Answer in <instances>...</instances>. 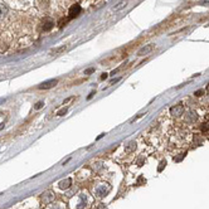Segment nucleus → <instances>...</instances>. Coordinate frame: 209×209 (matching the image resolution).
I'll return each instance as SVG.
<instances>
[{
    "instance_id": "f257e3e1",
    "label": "nucleus",
    "mask_w": 209,
    "mask_h": 209,
    "mask_svg": "<svg viewBox=\"0 0 209 209\" xmlns=\"http://www.w3.org/2000/svg\"><path fill=\"white\" fill-rule=\"evenodd\" d=\"M110 190H111V186L107 183H102V184H98L95 188L93 194L97 198H103L104 195H107V194L110 193Z\"/></svg>"
},
{
    "instance_id": "f03ea898",
    "label": "nucleus",
    "mask_w": 209,
    "mask_h": 209,
    "mask_svg": "<svg viewBox=\"0 0 209 209\" xmlns=\"http://www.w3.org/2000/svg\"><path fill=\"white\" fill-rule=\"evenodd\" d=\"M183 112H184V106L182 103L175 104V106H173L170 108V115L171 116H180V115H183Z\"/></svg>"
},
{
    "instance_id": "7ed1b4c3",
    "label": "nucleus",
    "mask_w": 209,
    "mask_h": 209,
    "mask_svg": "<svg viewBox=\"0 0 209 209\" xmlns=\"http://www.w3.org/2000/svg\"><path fill=\"white\" fill-rule=\"evenodd\" d=\"M81 13V6L78 4H74L71 6V9H69V15H68V19H73L76 17H78Z\"/></svg>"
},
{
    "instance_id": "20e7f679",
    "label": "nucleus",
    "mask_w": 209,
    "mask_h": 209,
    "mask_svg": "<svg viewBox=\"0 0 209 209\" xmlns=\"http://www.w3.org/2000/svg\"><path fill=\"white\" fill-rule=\"evenodd\" d=\"M57 83H58V80H49V81H45L43 83H40V85L38 86V88L39 89H49V88L54 87Z\"/></svg>"
},
{
    "instance_id": "39448f33",
    "label": "nucleus",
    "mask_w": 209,
    "mask_h": 209,
    "mask_svg": "<svg viewBox=\"0 0 209 209\" xmlns=\"http://www.w3.org/2000/svg\"><path fill=\"white\" fill-rule=\"evenodd\" d=\"M152 49H154V45H152V44H146V45H144L141 49L137 52V55L144 57V55H146V54H150L152 52Z\"/></svg>"
},
{
    "instance_id": "423d86ee",
    "label": "nucleus",
    "mask_w": 209,
    "mask_h": 209,
    "mask_svg": "<svg viewBox=\"0 0 209 209\" xmlns=\"http://www.w3.org/2000/svg\"><path fill=\"white\" fill-rule=\"evenodd\" d=\"M53 27H54L53 19H51V18H45V19L43 20V25H42V28H43V30H44V32L51 30Z\"/></svg>"
},
{
    "instance_id": "0eeeda50",
    "label": "nucleus",
    "mask_w": 209,
    "mask_h": 209,
    "mask_svg": "<svg viewBox=\"0 0 209 209\" xmlns=\"http://www.w3.org/2000/svg\"><path fill=\"white\" fill-rule=\"evenodd\" d=\"M53 199H54V194L52 192H45V193L42 194V201H43L44 204L51 203Z\"/></svg>"
},
{
    "instance_id": "6e6552de",
    "label": "nucleus",
    "mask_w": 209,
    "mask_h": 209,
    "mask_svg": "<svg viewBox=\"0 0 209 209\" xmlns=\"http://www.w3.org/2000/svg\"><path fill=\"white\" fill-rule=\"evenodd\" d=\"M71 185H72V179H71V178H67V179L62 180V182L58 183V188H59V189H62V190L68 189V188L71 186Z\"/></svg>"
},
{
    "instance_id": "1a4fd4ad",
    "label": "nucleus",
    "mask_w": 209,
    "mask_h": 209,
    "mask_svg": "<svg viewBox=\"0 0 209 209\" xmlns=\"http://www.w3.org/2000/svg\"><path fill=\"white\" fill-rule=\"evenodd\" d=\"M87 205V194H81L80 195V201L77 207H76V209H83Z\"/></svg>"
},
{
    "instance_id": "9d476101",
    "label": "nucleus",
    "mask_w": 209,
    "mask_h": 209,
    "mask_svg": "<svg viewBox=\"0 0 209 209\" xmlns=\"http://www.w3.org/2000/svg\"><path fill=\"white\" fill-rule=\"evenodd\" d=\"M8 6H6L5 4H0V20H3L6 18V15H8Z\"/></svg>"
},
{
    "instance_id": "9b49d317",
    "label": "nucleus",
    "mask_w": 209,
    "mask_h": 209,
    "mask_svg": "<svg viewBox=\"0 0 209 209\" xmlns=\"http://www.w3.org/2000/svg\"><path fill=\"white\" fill-rule=\"evenodd\" d=\"M127 5V0H121L120 3H118L117 5H115L114 6V10H120V9H122V8H125V6Z\"/></svg>"
},
{
    "instance_id": "f8f14e48",
    "label": "nucleus",
    "mask_w": 209,
    "mask_h": 209,
    "mask_svg": "<svg viewBox=\"0 0 209 209\" xmlns=\"http://www.w3.org/2000/svg\"><path fill=\"white\" fill-rule=\"evenodd\" d=\"M136 149V144L134 142V141H131L127 146H126V148H125V151H126V152H131V151H134Z\"/></svg>"
},
{
    "instance_id": "ddd939ff",
    "label": "nucleus",
    "mask_w": 209,
    "mask_h": 209,
    "mask_svg": "<svg viewBox=\"0 0 209 209\" xmlns=\"http://www.w3.org/2000/svg\"><path fill=\"white\" fill-rule=\"evenodd\" d=\"M66 49V45H62V47H59V48H55V49H53L52 52H51V54H55V53H59V52H62V51H64Z\"/></svg>"
},
{
    "instance_id": "4468645a",
    "label": "nucleus",
    "mask_w": 209,
    "mask_h": 209,
    "mask_svg": "<svg viewBox=\"0 0 209 209\" xmlns=\"http://www.w3.org/2000/svg\"><path fill=\"white\" fill-rule=\"evenodd\" d=\"M102 169V163H96L93 164V170L95 171H100Z\"/></svg>"
},
{
    "instance_id": "2eb2a0df",
    "label": "nucleus",
    "mask_w": 209,
    "mask_h": 209,
    "mask_svg": "<svg viewBox=\"0 0 209 209\" xmlns=\"http://www.w3.org/2000/svg\"><path fill=\"white\" fill-rule=\"evenodd\" d=\"M44 106V102L43 101H39V102H37L36 104H34V110H39V108H42Z\"/></svg>"
},
{
    "instance_id": "dca6fc26",
    "label": "nucleus",
    "mask_w": 209,
    "mask_h": 209,
    "mask_svg": "<svg viewBox=\"0 0 209 209\" xmlns=\"http://www.w3.org/2000/svg\"><path fill=\"white\" fill-rule=\"evenodd\" d=\"M186 120H188V121H194V120H197V114H194V112L189 114V116H188Z\"/></svg>"
},
{
    "instance_id": "f3484780",
    "label": "nucleus",
    "mask_w": 209,
    "mask_h": 209,
    "mask_svg": "<svg viewBox=\"0 0 209 209\" xmlns=\"http://www.w3.org/2000/svg\"><path fill=\"white\" fill-rule=\"evenodd\" d=\"M67 107H63V108H62V110H59L58 111V112H57V116H64L66 114H67Z\"/></svg>"
},
{
    "instance_id": "a211bd4d",
    "label": "nucleus",
    "mask_w": 209,
    "mask_h": 209,
    "mask_svg": "<svg viewBox=\"0 0 209 209\" xmlns=\"http://www.w3.org/2000/svg\"><path fill=\"white\" fill-rule=\"evenodd\" d=\"M205 93V91H204V89H198V91H195V92H194V95H195L197 97H200V96H203Z\"/></svg>"
},
{
    "instance_id": "6ab92c4d",
    "label": "nucleus",
    "mask_w": 209,
    "mask_h": 209,
    "mask_svg": "<svg viewBox=\"0 0 209 209\" xmlns=\"http://www.w3.org/2000/svg\"><path fill=\"white\" fill-rule=\"evenodd\" d=\"M95 72V68L93 67H91V68H87L86 71H85V74H91V73H93Z\"/></svg>"
},
{
    "instance_id": "aec40b11",
    "label": "nucleus",
    "mask_w": 209,
    "mask_h": 209,
    "mask_svg": "<svg viewBox=\"0 0 209 209\" xmlns=\"http://www.w3.org/2000/svg\"><path fill=\"white\" fill-rule=\"evenodd\" d=\"M160 165H161V166H160V168H159V171H161V170H163V168H164V166L166 165V161H161V164H160Z\"/></svg>"
},
{
    "instance_id": "412c9836",
    "label": "nucleus",
    "mask_w": 209,
    "mask_h": 209,
    "mask_svg": "<svg viewBox=\"0 0 209 209\" xmlns=\"http://www.w3.org/2000/svg\"><path fill=\"white\" fill-rule=\"evenodd\" d=\"M72 100H73V97H69V98H67V100H64V101H63V104H67L69 101H72Z\"/></svg>"
},
{
    "instance_id": "4be33fe9",
    "label": "nucleus",
    "mask_w": 209,
    "mask_h": 209,
    "mask_svg": "<svg viewBox=\"0 0 209 209\" xmlns=\"http://www.w3.org/2000/svg\"><path fill=\"white\" fill-rule=\"evenodd\" d=\"M120 81V78H115V80H112L111 81V85H114V83H116V82H118Z\"/></svg>"
},
{
    "instance_id": "5701e85b",
    "label": "nucleus",
    "mask_w": 209,
    "mask_h": 209,
    "mask_svg": "<svg viewBox=\"0 0 209 209\" xmlns=\"http://www.w3.org/2000/svg\"><path fill=\"white\" fill-rule=\"evenodd\" d=\"M107 78V73H103L102 76H101V80H106Z\"/></svg>"
},
{
    "instance_id": "b1692460",
    "label": "nucleus",
    "mask_w": 209,
    "mask_h": 209,
    "mask_svg": "<svg viewBox=\"0 0 209 209\" xmlns=\"http://www.w3.org/2000/svg\"><path fill=\"white\" fill-rule=\"evenodd\" d=\"M93 95H95V92H91V93H89V96L87 97V98H88V100H89V98H92V96H93Z\"/></svg>"
},
{
    "instance_id": "393cba45",
    "label": "nucleus",
    "mask_w": 209,
    "mask_h": 209,
    "mask_svg": "<svg viewBox=\"0 0 209 209\" xmlns=\"http://www.w3.org/2000/svg\"><path fill=\"white\" fill-rule=\"evenodd\" d=\"M52 209H61V208H59L58 205H53V207H52Z\"/></svg>"
},
{
    "instance_id": "a878e982",
    "label": "nucleus",
    "mask_w": 209,
    "mask_h": 209,
    "mask_svg": "<svg viewBox=\"0 0 209 209\" xmlns=\"http://www.w3.org/2000/svg\"><path fill=\"white\" fill-rule=\"evenodd\" d=\"M207 89H208V91H209V85H208V87H207Z\"/></svg>"
}]
</instances>
